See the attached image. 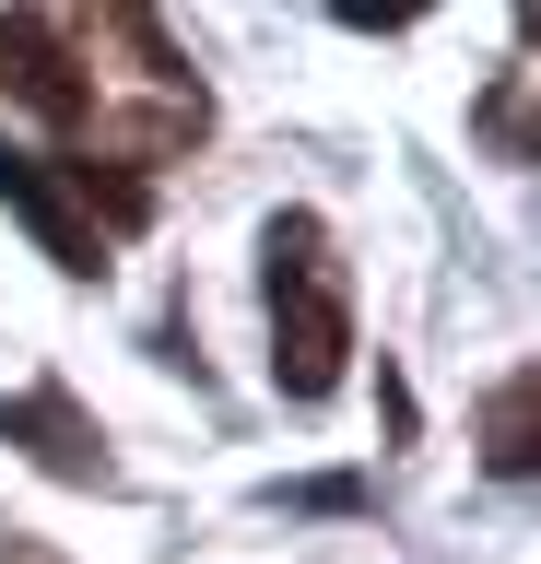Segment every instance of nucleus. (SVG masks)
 I'll return each mask as SVG.
<instances>
[{
    "label": "nucleus",
    "mask_w": 541,
    "mask_h": 564,
    "mask_svg": "<svg viewBox=\"0 0 541 564\" xmlns=\"http://www.w3.org/2000/svg\"><path fill=\"white\" fill-rule=\"evenodd\" d=\"M259 294H271V388L294 412H318L342 365H354V282L318 212H271L259 224Z\"/></svg>",
    "instance_id": "f257e3e1"
},
{
    "label": "nucleus",
    "mask_w": 541,
    "mask_h": 564,
    "mask_svg": "<svg viewBox=\"0 0 541 564\" xmlns=\"http://www.w3.org/2000/svg\"><path fill=\"white\" fill-rule=\"evenodd\" d=\"M0 95L47 118V130H95V83H83V24L72 12H0Z\"/></svg>",
    "instance_id": "f03ea898"
},
{
    "label": "nucleus",
    "mask_w": 541,
    "mask_h": 564,
    "mask_svg": "<svg viewBox=\"0 0 541 564\" xmlns=\"http://www.w3.org/2000/svg\"><path fill=\"white\" fill-rule=\"evenodd\" d=\"M0 447H24L47 470V482H72V494H118V458H107V423L72 400V377H36V388H12L0 400Z\"/></svg>",
    "instance_id": "7ed1b4c3"
},
{
    "label": "nucleus",
    "mask_w": 541,
    "mask_h": 564,
    "mask_svg": "<svg viewBox=\"0 0 541 564\" xmlns=\"http://www.w3.org/2000/svg\"><path fill=\"white\" fill-rule=\"evenodd\" d=\"M0 212L24 224V236L59 259L72 282H107V236L83 224V200H72V176L47 165V153H24V141H0Z\"/></svg>",
    "instance_id": "20e7f679"
},
{
    "label": "nucleus",
    "mask_w": 541,
    "mask_h": 564,
    "mask_svg": "<svg viewBox=\"0 0 541 564\" xmlns=\"http://www.w3.org/2000/svg\"><path fill=\"white\" fill-rule=\"evenodd\" d=\"M483 470H495V482H530L541 470V365H518V377L483 400Z\"/></svg>",
    "instance_id": "39448f33"
},
{
    "label": "nucleus",
    "mask_w": 541,
    "mask_h": 564,
    "mask_svg": "<svg viewBox=\"0 0 541 564\" xmlns=\"http://www.w3.org/2000/svg\"><path fill=\"white\" fill-rule=\"evenodd\" d=\"M530 95H541V70L518 59V70H495V95H483V118H470V130L495 141V165H541V118H530Z\"/></svg>",
    "instance_id": "423d86ee"
},
{
    "label": "nucleus",
    "mask_w": 541,
    "mask_h": 564,
    "mask_svg": "<svg viewBox=\"0 0 541 564\" xmlns=\"http://www.w3.org/2000/svg\"><path fill=\"white\" fill-rule=\"evenodd\" d=\"M259 506H283V518H365V470H306V482H271Z\"/></svg>",
    "instance_id": "0eeeda50"
},
{
    "label": "nucleus",
    "mask_w": 541,
    "mask_h": 564,
    "mask_svg": "<svg viewBox=\"0 0 541 564\" xmlns=\"http://www.w3.org/2000/svg\"><path fill=\"white\" fill-rule=\"evenodd\" d=\"M0 564H72L59 541H36V529H0Z\"/></svg>",
    "instance_id": "6e6552de"
}]
</instances>
